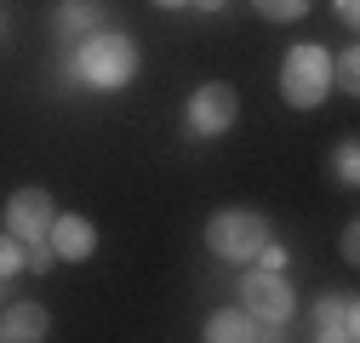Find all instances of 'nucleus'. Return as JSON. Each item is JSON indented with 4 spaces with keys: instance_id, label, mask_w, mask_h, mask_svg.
<instances>
[{
    "instance_id": "1",
    "label": "nucleus",
    "mask_w": 360,
    "mask_h": 343,
    "mask_svg": "<svg viewBox=\"0 0 360 343\" xmlns=\"http://www.w3.org/2000/svg\"><path fill=\"white\" fill-rule=\"evenodd\" d=\"M138 40L120 29H92L75 40V52L63 58V86H98V92H115V86L138 80Z\"/></svg>"
},
{
    "instance_id": "2",
    "label": "nucleus",
    "mask_w": 360,
    "mask_h": 343,
    "mask_svg": "<svg viewBox=\"0 0 360 343\" xmlns=\"http://www.w3.org/2000/svg\"><path fill=\"white\" fill-rule=\"evenodd\" d=\"M326 92H332V52L314 46V40H297L281 63V98L292 109H314L326 103Z\"/></svg>"
},
{
    "instance_id": "3",
    "label": "nucleus",
    "mask_w": 360,
    "mask_h": 343,
    "mask_svg": "<svg viewBox=\"0 0 360 343\" xmlns=\"http://www.w3.org/2000/svg\"><path fill=\"white\" fill-rule=\"evenodd\" d=\"M263 240H269L263 212H212L206 218V246L217 264H252Z\"/></svg>"
},
{
    "instance_id": "4",
    "label": "nucleus",
    "mask_w": 360,
    "mask_h": 343,
    "mask_svg": "<svg viewBox=\"0 0 360 343\" xmlns=\"http://www.w3.org/2000/svg\"><path fill=\"white\" fill-rule=\"evenodd\" d=\"M240 120V92L229 80H206L189 92V109H184V126L195 138H223L229 126Z\"/></svg>"
},
{
    "instance_id": "5",
    "label": "nucleus",
    "mask_w": 360,
    "mask_h": 343,
    "mask_svg": "<svg viewBox=\"0 0 360 343\" xmlns=\"http://www.w3.org/2000/svg\"><path fill=\"white\" fill-rule=\"evenodd\" d=\"M240 309L257 315L263 326H286V321L297 315V292L286 286L281 269H252V275L240 280Z\"/></svg>"
},
{
    "instance_id": "6",
    "label": "nucleus",
    "mask_w": 360,
    "mask_h": 343,
    "mask_svg": "<svg viewBox=\"0 0 360 343\" xmlns=\"http://www.w3.org/2000/svg\"><path fill=\"white\" fill-rule=\"evenodd\" d=\"M52 218H58V206H52L46 189H18V195H6V235L34 240V235L52 229Z\"/></svg>"
},
{
    "instance_id": "7",
    "label": "nucleus",
    "mask_w": 360,
    "mask_h": 343,
    "mask_svg": "<svg viewBox=\"0 0 360 343\" xmlns=\"http://www.w3.org/2000/svg\"><path fill=\"white\" fill-rule=\"evenodd\" d=\"M46 240L58 252V264H86V257L98 252V229H92V218H80V212H58Z\"/></svg>"
},
{
    "instance_id": "8",
    "label": "nucleus",
    "mask_w": 360,
    "mask_h": 343,
    "mask_svg": "<svg viewBox=\"0 0 360 343\" xmlns=\"http://www.w3.org/2000/svg\"><path fill=\"white\" fill-rule=\"evenodd\" d=\"M314 337L321 343H354L360 337L354 297H321V304H314Z\"/></svg>"
},
{
    "instance_id": "9",
    "label": "nucleus",
    "mask_w": 360,
    "mask_h": 343,
    "mask_svg": "<svg viewBox=\"0 0 360 343\" xmlns=\"http://www.w3.org/2000/svg\"><path fill=\"white\" fill-rule=\"evenodd\" d=\"M0 337H6V343H40V337H52V315H46V304H34V297H23V304H6V315H0Z\"/></svg>"
},
{
    "instance_id": "10",
    "label": "nucleus",
    "mask_w": 360,
    "mask_h": 343,
    "mask_svg": "<svg viewBox=\"0 0 360 343\" xmlns=\"http://www.w3.org/2000/svg\"><path fill=\"white\" fill-rule=\"evenodd\" d=\"M257 337H275V332L257 315H246V309H217L206 321V343H257Z\"/></svg>"
},
{
    "instance_id": "11",
    "label": "nucleus",
    "mask_w": 360,
    "mask_h": 343,
    "mask_svg": "<svg viewBox=\"0 0 360 343\" xmlns=\"http://www.w3.org/2000/svg\"><path fill=\"white\" fill-rule=\"evenodd\" d=\"M52 29H58L63 40H80V34L103 29V0H63L58 18H52Z\"/></svg>"
},
{
    "instance_id": "12",
    "label": "nucleus",
    "mask_w": 360,
    "mask_h": 343,
    "mask_svg": "<svg viewBox=\"0 0 360 343\" xmlns=\"http://www.w3.org/2000/svg\"><path fill=\"white\" fill-rule=\"evenodd\" d=\"M252 12L263 23H297V18H309V0H252Z\"/></svg>"
},
{
    "instance_id": "13",
    "label": "nucleus",
    "mask_w": 360,
    "mask_h": 343,
    "mask_svg": "<svg viewBox=\"0 0 360 343\" xmlns=\"http://www.w3.org/2000/svg\"><path fill=\"white\" fill-rule=\"evenodd\" d=\"M332 86H343L349 98L360 92V52H354V46H343V52H332Z\"/></svg>"
},
{
    "instance_id": "14",
    "label": "nucleus",
    "mask_w": 360,
    "mask_h": 343,
    "mask_svg": "<svg viewBox=\"0 0 360 343\" xmlns=\"http://www.w3.org/2000/svg\"><path fill=\"white\" fill-rule=\"evenodd\" d=\"M332 172L343 183H360V143L354 138H338V149H332Z\"/></svg>"
},
{
    "instance_id": "15",
    "label": "nucleus",
    "mask_w": 360,
    "mask_h": 343,
    "mask_svg": "<svg viewBox=\"0 0 360 343\" xmlns=\"http://www.w3.org/2000/svg\"><path fill=\"white\" fill-rule=\"evenodd\" d=\"M58 264V252H52V240L46 235H34V240H23V269H34V275H46Z\"/></svg>"
},
{
    "instance_id": "16",
    "label": "nucleus",
    "mask_w": 360,
    "mask_h": 343,
    "mask_svg": "<svg viewBox=\"0 0 360 343\" xmlns=\"http://www.w3.org/2000/svg\"><path fill=\"white\" fill-rule=\"evenodd\" d=\"M12 275H23V240L0 229V280H12Z\"/></svg>"
},
{
    "instance_id": "17",
    "label": "nucleus",
    "mask_w": 360,
    "mask_h": 343,
    "mask_svg": "<svg viewBox=\"0 0 360 343\" xmlns=\"http://www.w3.org/2000/svg\"><path fill=\"white\" fill-rule=\"evenodd\" d=\"M252 264H257V269H281V275H286V246L269 235V240L257 246V257H252Z\"/></svg>"
},
{
    "instance_id": "18",
    "label": "nucleus",
    "mask_w": 360,
    "mask_h": 343,
    "mask_svg": "<svg viewBox=\"0 0 360 343\" xmlns=\"http://www.w3.org/2000/svg\"><path fill=\"white\" fill-rule=\"evenodd\" d=\"M338 252L349 257V264H354V257H360V229H354V224H343V240H338Z\"/></svg>"
},
{
    "instance_id": "19",
    "label": "nucleus",
    "mask_w": 360,
    "mask_h": 343,
    "mask_svg": "<svg viewBox=\"0 0 360 343\" xmlns=\"http://www.w3.org/2000/svg\"><path fill=\"white\" fill-rule=\"evenodd\" d=\"M332 12H338L349 29H354V23H360V0H332Z\"/></svg>"
},
{
    "instance_id": "20",
    "label": "nucleus",
    "mask_w": 360,
    "mask_h": 343,
    "mask_svg": "<svg viewBox=\"0 0 360 343\" xmlns=\"http://www.w3.org/2000/svg\"><path fill=\"white\" fill-rule=\"evenodd\" d=\"M195 12H223V0H189Z\"/></svg>"
},
{
    "instance_id": "21",
    "label": "nucleus",
    "mask_w": 360,
    "mask_h": 343,
    "mask_svg": "<svg viewBox=\"0 0 360 343\" xmlns=\"http://www.w3.org/2000/svg\"><path fill=\"white\" fill-rule=\"evenodd\" d=\"M155 6H166V12H184V6H189V0H155Z\"/></svg>"
},
{
    "instance_id": "22",
    "label": "nucleus",
    "mask_w": 360,
    "mask_h": 343,
    "mask_svg": "<svg viewBox=\"0 0 360 343\" xmlns=\"http://www.w3.org/2000/svg\"><path fill=\"white\" fill-rule=\"evenodd\" d=\"M0 34H6V12H0Z\"/></svg>"
}]
</instances>
